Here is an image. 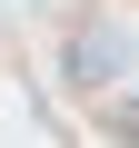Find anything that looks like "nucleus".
I'll list each match as a JSON object with an SVG mask.
<instances>
[{
  "label": "nucleus",
  "mask_w": 139,
  "mask_h": 148,
  "mask_svg": "<svg viewBox=\"0 0 139 148\" xmlns=\"http://www.w3.org/2000/svg\"><path fill=\"white\" fill-rule=\"evenodd\" d=\"M60 69H70V89L109 99V89L129 79V20H119V10H80L70 40H60Z\"/></svg>",
  "instance_id": "1"
}]
</instances>
